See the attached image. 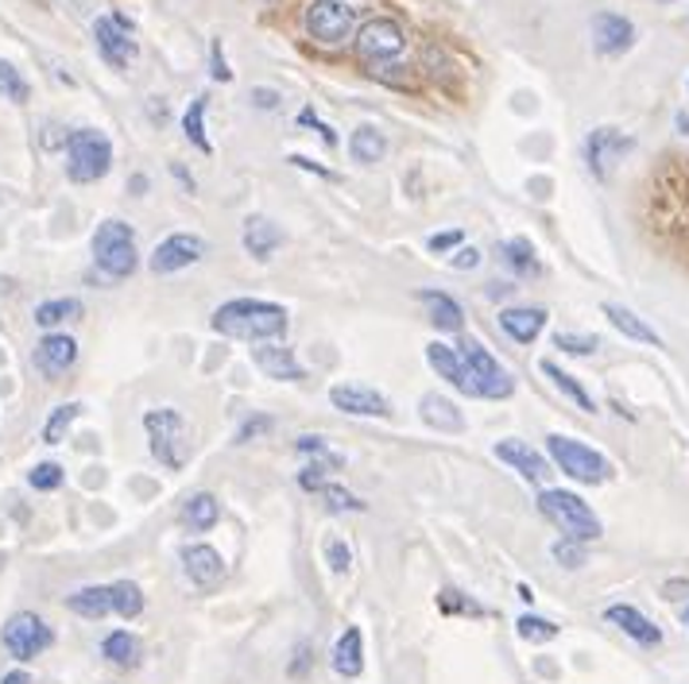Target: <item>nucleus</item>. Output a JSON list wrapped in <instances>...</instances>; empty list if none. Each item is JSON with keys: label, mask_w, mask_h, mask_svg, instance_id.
Returning <instances> with one entry per match:
<instances>
[{"label": "nucleus", "mask_w": 689, "mask_h": 684, "mask_svg": "<svg viewBox=\"0 0 689 684\" xmlns=\"http://www.w3.org/2000/svg\"><path fill=\"white\" fill-rule=\"evenodd\" d=\"M283 248V228L275 221H267V217H248L245 221V251L253 259H272L275 251Z\"/></svg>", "instance_id": "nucleus-25"}, {"label": "nucleus", "mask_w": 689, "mask_h": 684, "mask_svg": "<svg viewBox=\"0 0 689 684\" xmlns=\"http://www.w3.org/2000/svg\"><path fill=\"white\" fill-rule=\"evenodd\" d=\"M209 325L229 340H275L287 329V309L264 298H229L214 309Z\"/></svg>", "instance_id": "nucleus-2"}, {"label": "nucleus", "mask_w": 689, "mask_h": 684, "mask_svg": "<svg viewBox=\"0 0 689 684\" xmlns=\"http://www.w3.org/2000/svg\"><path fill=\"white\" fill-rule=\"evenodd\" d=\"M496 456L508 464V468H515L526 484L550 487L554 464H550V456H542L539 449H534L531 442H523V437H504V442H496Z\"/></svg>", "instance_id": "nucleus-13"}, {"label": "nucleus", "mask_w": 689, "mask_h": 684, "mask_svg": "<svg viewBox=\"0 0 689 684\" xmlns=\"http://www.w3.org/2000/svg\"><path fill=\"white\" fill-rule=\"evenodd\" d=\"M682 623H686V631H689V604L682 607Z\"/></svg>", "instance_id": "nucleus-59"}, {"label": "nucleus", "mask_w": 689, "mask_h": 684, "mask_svg": "<svg viewBox=\"0 0 689 684\" xmlns=\"http://www.w3.org/2000/svg\"><path fill=\"white\" fill-rule=\"evenodd\" d=\"M457 244H465V232H461V228H445V232H434L431 240H426V251H431V256H445V251H453Z\"/></svg>", "instance_id": "nucleus-47"}, {"label": "nucleus", "mask_w": 689, "mask_h": 684, "mask_svg": "<svg viewBox=\"0 0 689 684\" xmlns=\"http://www.w3.org/2000/svg\"><path fill=\"white\" fill-rule=\"evenodd\" d=\"M515 631H519V638L523 642H554L558 638V623L534 615V611H526V615L515 618Z\"/></svg>", "instance_id": "nucleus-39"}, {"label": "nucleus", "mask_w": 689, "mask_h": 684, "mask_svg": "<svg viewBox=\"0 0 689 684\" xmlns=\"http://www.w3.org/2000/svg\"><path fill=\"white\" fill-rule=\"evenodd\" d=\"M298 125H303V128H314V132H318L322 140L329 143V148H334V143H337L334 128H329V125H322V120H318V112H314V109H303V112H298Z\"/></svg>", "instance_id": "nucleus-49"}, {"label": "nucleus", "mask_w": 689, "mask_h": 684, "mask_svg": "<svg viewBox=\"0 0 689 684\" xmlns=\"http://www.w3.org/2000/svg\"><path fill=\"white\" fill-rule=\"evenodd\" d=\"M631 148H636V140L623 136L620 128H593V132L585 136V167L593 170L597 182H608L616 162H620Z\"/></svg>", "instance_id": "nucleus-12"}, {"label": "nucleus", "mask_w": 689, "mask_h": 684, "mask_svg": "<svg viewBox=\"0 0 689 684\" xmlns=\"http://www.w3.org/2000/svg\"><path fill=\"white\" fill-rule=\"evenodd\" d=\"M419 303H423L426 317L434 321L437 333H461L465 329V309L453 295H445V290H419Z\"/></svg>", "instance_id": "nucleus-21"}, {"label": "nucleus", "mask_w": 689, "mask_h": 684, "mask_svg": "<svg viewBox=\"0 0 689 684\" xmlns=\"http://www.w3.org/2000/svg\"><path fill=\"white\" fill-rule=\"evenodd\" d=\"M329 662H334V673L345 681H356L364 673V634L361 626H345L342 638L334 642V654H329Z\"/></svg>", "instance_id": "nucleus-22"}, {"label": "nucleus", "mask_w": 689, "mask_h": 684, "mask_svg": "<svg viewBox=\"0 0 689 684\" xmlns=\"http://www.w3.org/2000/svg\"><path fill=\"white\" fill-rule=\"evenodd\" d=\"M554 348L570 356H593L601 348V340L593 333H554Z\"/></svg>", "instance_id": "nucleus-43"}, {"label": "nucleus", "mask_w": 689, "mask_h": 684, "mask_svg": "<svg viewBox=\"0 0 689 684\" xmlns=\"http://www.w3.org/2000/svg\"><path fill=\"white\" fill-rule=\"evenodd\" d=\"M326 561H329V568H334L337 576L348 573V565H353V549H348V542H342V537H329Z\"/></svg>", "instance_id": "nucleus-45"}, {"label": "nucleus", "mask_w": 689, "mask_h": 684, "mask_svg": "<svg viewBox=\"0 0 689 684\" xmlns=\"http://www.w3.org/2000/svg\"><path fill=\"white\" fill-rule=\"evenodd\" d=\"M539 510L547 523H554L558 531H562V537H573V542L589 545L604 534L597 510L589 507L578 492H565V487H547V492H539Z\"/></svg>", "instance_id": "nucleus-4"}, {"label": "nucleus", "mask_w": 689, "mask_h": 684, "mask_svg": "<svg viewBox=\"0 0 689 684\" xmlns=\"http://www.w3.org/2000/svg\"><path fill=\"white\" fill-rule=\"evenodd\" d=\"M31 360L43 379H62L78 364V340L70 333H43Z\"/></svg>", "instance_id": "nucleus-15"}, {"label": "nucleus", "mask_w": 689, "mask_h": 684, "mask_svg": "<svg viewBox=\"0 0 689 684\" xmlns=\"http://www.w3.org/2000/svg\"><path fill=\"white\" fill-rule=\"evenodd\" d=\"M178 561H183V573H186V581H190L194 588H214V584L225 576L222 553H217L214 545H206V542L183 545V549H178Z\"/></svg>", "instance_id": "nucleus-17"}, {"label": "nucleus", "mask_w": 689, "mask_h": 684, "mask_svg": "<svg viewBox=\"0 0 689 684\" xmlns=\"http://www.w3.org/2000/svg\"><path fill=\"white\" fill-rule=\"evenodd\" d=\"M682 596H689V581H682V576L662 584V599H682Z\"/></svg>", "instance_id": "nucleus-55"}, {"label": "nucleus", "mask_w": 689, "mask_h": 684, "mask_svg": "<svg viewBox=\"0 0 689 684\" xmlns=\"http://www.w3.org/2000/svg\"><path fill=\"white\" fill-rule=\"evenodd\" d=\"M329 403H334V410L356 414V418H387L392 414V403L376 387H364V383H337L329 390Z\"/></svg>", "instance_id": "nucleus-16"}, {"label": "nucleus", "mask_w": 689, "mask_h": 684, "mask_svg": "<svg viewBox=\"0 0 689 684\" xmlns=\"http://www.w3.org/2000/svg\"><path fill=\"white\" fill-rule=\"evenodd\" d=\"M78 418H82V403H59L51 414H47V422H43V442L47 445H59L62 437L70 434V426H75Z\"/></svg>", "instance_id": "nucleus-35"}, {"label": "nucleus", "mask_w": 689, "mask_h": 684, "mask_svg": "<svg viewBox=\"0 0 689 684\" xmlns=\"http://www.w3.org/2000/svg\"><path fill=\"white\" fill-rule=\"evenodd\" d=\"M0 93H4L8 101H16V105H28V101H31L28 78H23L20 70H16L8 59H0Z\"/></svg>", "instance_id": "nucleus-40"}, {"label": "nucleus", "mask_w": 689, "mask_h": 684, "mask_svg": "<svg viewBox=\"0 0 689 684\" xmlns=\"http://www.w3.org/2000/svg\"><path fill=\"white\" fill-rule=\"evenodd\" d=\"M217 518H222V507H217V499L209 492H198L190 495V499L183 503V526L194 534H206L217 526Z\"/></svg>", "instance_id": "nucleus-31"}, {"label": "nucleus", "mask_w": 689, "mask_h": 684, "mask_svg": "<svg viewBox=\"0 0 689 684\" xmlns=\"http://www.w3.org/2000/svg\"><path fill=\"white\" fill-rule=\"evenodd\" d=\"M550 314L542 306H508L500 309V329L515 340V345H534L539 333L547 329Z\"/></svg>", "instance_id": "nucleus-20"}, {"label": "nucleus", "mask_w": 689, "mask_h": 684, "mask_svg": "<svg viewBox=\"0 0 689 684\" xmlns=\"http://www.w3.org/2000/svg\"><path fill=\"white\" fill-rule=\"evenodd\" d=\"M539 368H542V376H547L558 390H562L565 398H570L573 406H578V410H585V414H593V410H597L593 395H589L585 383H581L578 376H570V371H565V368H558L554 360H539Z\"/></svg>", "instance_id": "nucleus-29"}, {"label": "nucleus", "mask_w": 689, "mask_h": 684, "mask_svg": "<svg viewBox=\"0 0 689 684\" xmlns=\"http://www.w3.org/2000/svg\"><path fill=\"white\" fill-rule=\"evenodd\" d=\"M601 314L608 317V325H612L616 333H623L628 340H639V345H651V348H662L667 340L654 333V325H647L639 314H631L628 306H616V303H604Z\"/></svg>", "instance_id": "nucleus-23"}, {"label": "nucleus", "mask_w": 689, "mask_h": 684, "mask_svg": "<svg viewBox=\"0 0 689 684\" xmlns=\"http://www.w3.org/2000/svg\"><path fill=\"white\" fill-rule=\"evenodd\" d=\"M86 309L78 298H47V303H39L36 306V325L43 333H59L62 325H70V321H78Z\"/></svg>", "instance_id": "nucleus-30"}, {"label": "nucleus", "mask_w": 689, "mask_h": 684, "mask_svg": "<svg viewBox=\"0 0 689 684\" xmlns=\"http://www.w3.org/2000/svg\"><path fill=\"white\" fill-rule=\"evenodd\" d=\"M112 615H120V618L144 615L140 584H136V581H117V584H112Z\"/></svg>", "instance_id": "nucleus-38"}, {"label": "nucleus", "mask_w": 689, "mask_h": 684, "mask_svg": "<svg viewBox=\"0 0 689 684\" xmlns=\"http://www.w3.org/2000/svg\"><path fill=\"white\" fill-rule=\"evenodd\" d=\"M62 148H67L70 182H82V186L101 182L112 170V143H109V136L97 132V128H75Z\"/></svg>", "instance_id": "nucleus-7"}, {"label": "nucleus", "mask_w": 689, "mask_h": 684, "mask_svg": "<svg viewBox=\"0 0 689 684\" xmlns=\"http://www.w3.org/2000/svg\"><path fill=\"white\" fill-rule=\"evenodd\" d=\"M67 607L82 618H105L112 615V584H89L67 596Z\"/></svg>", "instance_id": "nucleus-28"}, {"label": "nucleus", "mask_w": 689, "mask_h": 684, "mask_svg": "<svg viewBox=\"0 0 689 684\" xmlns=\"http://www.w3.org/2000/svg\"><path fill=\"white\" fill-rule=\"evenodd\" d=\"M303 28L314 43L342 47L356 31V8H348L345 0H311L303 12Z\"/></svg>", "instance_id": "nucleus-10"}, {"label": "nucleus", "mask_w": 689, "mask_h": 684, "mask_svg": "<svg viewBox=\"0 0 689 684\" xmlns=\"http://www.w3.org/2000/svg\"><path fill=\"white\" fill-rule=\"evenodd\" d=\"M89 251H93L97 271H105L109 279H128L140 264V251H136V228L128 221H101L89 240Z\"/></svg>", "instance_id": "nucleus-6"}, {"label": "nucleus", "mask_w": 689, "mask_h": 684, "mask_svg": "<svg viewBox=\"0 0 689 684\" xmlns=\"http://www.w3.org/2000/svg\"><path fill=\"white\" fill-rule=\"evenodd\" d=\"M0 646H4L8 657L16 662H36L39 654L55 646V631L43 615L36 611H16L4 626H0Z\"/></svg>", "instance_id": "nucleus-9"}, {"label": "nucleus", "mask_w": 689, "mask_h": 684, "mask_svg": "<svg viewBox=\"0 0 689 684\" xmlns=\"http://www.w3.org/2000/svg\"><path fill=\"white\" fill-rule=\"evenodd\" d=\"M306 665H311V646H298L295 650V662H291V673H295V677H303Z\"/></svg>", "instance_id": "nucleus-56"}, {"label": "nucleus", "mask_w": 689, "mask_h": 684, "mask_svg": "<svg viewBox=\"0 0 689 684\" xmlns=\"http://www.w3.org/2000/svg\"><path fill=\"white\" fill-rule=\"evenodd\" d=\"M678 132L689 136V112H678Z\"/></svg>", "instance_id": "nucleus-58"}, {"label": "nucleus", "mask_w": 689, "mask_h": 684, "mask_svg": "<svg viewBox=\"0 0 689 684\" xmlns=\"http://www.w3.org/2000/svg\"><path fill=\"white\" fill-rule=\"evenodd\" d=\"M295 453H303V456H311V460H318L322 453H329L326 449V437H318V434H303L295 442Z\"/></svg>", "instance_id": "nucleus-51"}, {"label": "nucleus", "mask_w": 689, "mask_h": 684, "mask_svg": "<svg viewBox=\"0 0 689 684\" xmlns=\"http://www.w3.org/2000/svg\"><path fill=\"white\" fill-rule=\"evenodd\" d=\"M291 162H295V167H303V170H311V175H318V178H334V170L322 167V162H314V159H306V155H291Z\"/></svg>", "instance_id": "nucleus-53"}, {"label": "nucleus", "mask_w": 689, "mask_h": 684, "mask_svg": "<svg viewBox=\"0 0 689 684\" xmlns=\"http://www.w3.org/2000/svg\"><path fill=\"white\" fill-rule=\"evenodd\" d=\"M253 360H256V368L264 371V376H272V379H303L306 376V368L298 364V356L291 353V348H283V345H259L256 353H253Z\"/></svg>", "instance_id": "nucleus-24"}, {"label": "nucleus", "mask_w": 689, "mask_h": 684, "mask_svg": "<svg viewBox=\"0 0 689 684\" xmlns=\"http://www.w3.org/2000/svg\"><path fill=\"white\" fill-rule=\"evenodd\" d=\"M0 684H31V677L23 670H12V673H4V681Z\"/></svg>", "instance_id": "nucleus-57"}, {"label": "nucleus", "mask_w": 689, "mask_h": 684, "mask_svg": "<svg viewBox=\"0 0 689 684\" xmlns=\"http://www.w3.org/2000/svg\"><path fill=\"white\" fill-rule=\"evenodd\" d=\"M62 479H67V472H62L59 460H39L36 468L28 472V487H36V492H59Z\"/></svg>", "instance_id": "nucleus-41"}, {"label": "nucleus", "mask_w": 689, "mask_h": 684, "mask_svg": "<svg viewBox=\"0 0 689 684\" xmlns=\"http://www.w3.org/2000/svg\"><path fill=\"white\" fill-rule=\"evenodd\" d=\"M144 434H148V449L164 468H186V422L183 414L171 410V406H159V410L144 414Z\"/></svg>", "instance_id": "nucleus-8"}, {"label": "nucleus", "mask_w": 689, "mask_h": 684, "mask_svg": "<svg viewBox=\"0 0 689 684\" xmlns=\"http://www.w3.org/2000/svg\"><path fill=\"white\" fill-rule=\"evenodd\" d=\"M550 557H554L562 568H581V565L589 561V549H585V542H573V537H558V542L550 545Z\"/></svg>", "instance_id": "nucleus-42"}, {"label": "nucleus", "mask_w": 689, "mask_h": 684, "mask_svg": "<svg viewBox=\"0 0 689 684\" xmlns=\"http://www.w3.org/2000/svg\"><path fill=\"white\" fill-rule=\"evenodd\" d=\"M437 607H442L445 615H484V611L476 607L473 599L457 596V592H442V596H437Z\"/></svg>", "instance_id": "nucleus-46"}, {"label": "nucleus", "mask_w": 689, "mask_h": 684, "mask_svg": "<svg viewBox=\"0 0 689 684\" xmlns=\"http://www.w3.org/2000/svg\"><path fill=\"white\" fill-rule=\"evenodd\" d=\"M504 259H508V267H512L515 275H542V264H539V256H534V248H531V240H523V236H515V240H504Z\"/></svg>", "instance_id": "nucleus-37"}, {"label": "nucleus", "mask_w": 689, "mask_h": 684, "mask_svg": "<svg viewBox=\"0 0 689 684\" xmlns=\"http://www.w3.org/2000/svg\"><path fill=\"white\" fill-rule=\"evenodd\" d=\"M206 109H209V97H194V101L186 105V112H183L186 140H190L201 155L214 151V143H209V136H206Z\"/></svg>", "instance_id": "nucleus-33"}, {"label": "nucleus", "mask_w": 689, "mask_h": 684, "mask_svg": "<svg viewBox=\"0 0 689 684\" xmlns=\"http://www.w3.org/2000/svg\"><path fill=\"white\" fill-rule=\"evenodd\" d=\"M93 43L101 51V59L109 62L112 70H128L140 54V43H136V28L128 16L109 12L93 20Z\"/></svg>", "instance_id": "nucleus-11"}, {"label": "nucleus", "mask_w": 689, "mask_h": 684, "mask_svg": "<svg viewBox=\"0 0 689 684\" xmlns=\"http://www.w3.org/2000/svg\"><path fill=\"white\" fill-rule=\"evenodd\" d=\"M457 356H461V371H465V395H476V398H512L515 395L512 371H508L476 337H461Z\"/></svg>", "instance_id": "nucleus-3"}, {"label": "nucleus", "mask_w": 689, "mask_h": 684, "mask_svg": "<svg viewBox=\"0 0 689 684\" xmlns=\"http://www.w3.org/2000/svg\"><path fill=\"white\" fill-rule=\"evenodd\" d=\"M547 456L562 476L573 479V484L597 487V484H608V479H612V464H608V456L601 449H593V445L578 442V437L550 434Z\"/></svg>", "instance_id": "nucleus-5"}, {"label": "nucleus", "mask_w": 689, "mask_h": 684, "mask_svg": "<svg viewBox=\"0 0 689 684\" xmlns=\"http://www.w3.org/2000/svg\"><path fill=\"white\" fill-rule=\"evenodd\" d=\"M101 657L117 670H136L144 662V642L132 631H112L101 638Z\"/></svg>", "instance_id": "nucleus-26"}, {"label": "nucleus", "mask_w": 689, "mask_h": 684, "mask_svg": "<svg viewBox=\"0 0 689 684\" xmlns=\"http://www.w3.org/2000/svg\"><path fill=\"white\" fill-rule=\"evenodd\" d=\"M604 618L616 626V631L628 634V638L636 642V646H643V650L662 646V631H659V623H654V618H647L639 607H631V604H612V607H604Z\"/></svg>", "instance_id": "nucleus-19"}, {"label": "nucleus", "mask_w": 689, "mask_h": 684, "mask_svg": "<svg viewBox=\"0 0 689 684\" xmlns=\"http://www.w3.org/2000/svg\"><path fill=\"white\" fill-rule=\"evenodd\" d=\"M419 418L431 429H442V434H461L465 429V414L457 410V403H450L445 395H426L419 403Z\"/></svg>", "instance_id": "nucleus-27"}, {"label": "nucleus", "mask_w": 689, "mask_h": 684, "mask_svg": "<svg viewBox=\"0 0 689 684\" xmlns=\"http://www.w3.org/2000/svg\"><path fill=\"white\" fill-rule=\"evenodd\" d=\"M348 155H353L361 167H372V162H380L387 155V140L384 132H380L376 125H361L353 128V136H348Z\"/></svg>", "instance_id": "nucleus-32"}, {"label": "nucleus", "mask_w": 689, "mask_h": 684, "mask_svg": "<svg viewBox=\"0 0 689 684\" xmlns=\"http://www.w3.org/2000/svg\"><path fill=\"white\" fill-rule=\"evenodd\" d=\"M209 78H214V81H233V70H229V62H225V51H222V39H214V43H209Z\"/></svg>", "instance_id": "nucleus-48"}, {"label": "nucleus", "mask_w": 689, "mask_h": 684, "mask_svg": "<svg viewBox=\"0 0 689 684\" xmlns=\"http://www.w3.org/2000/svg\"><path fill=\"white\" fill-rule=\"evenodd\" d=\"M253 105L256 109H275V105H279V93H275V89H253Z\"/></svg>", "instance_id": "nucleus-54"}, {"label": "nucleus", "mask_w": 689, "mask_h": 684, "mask_svg": "<svg viewBox=\"0 0 689 684\" xmlns=\"http://www.w3.org/2000/svg\"><path fill=\"white\" fill-rule=\"evenodd\" d=\"M272 414H253V418H245V429L237 434V442H248V437H264L267 429H272Z\"/></svg>", "instance_id": "nucleus-50"}, {"label": "nucleus", "mask_w": 689, "mask_h": 684, "mask_svg": "<svg viewBox=\"0 0 689 684\" xmlns=\"http://www.w3.org/2000/svg\"><path fill=\"white\" fill-rule=\"evenodd\" d=\"M631 43H636V23H631L628 16H620V12H597L593 16V47H597V54H604V59H616V54L631 51Z\"/></svg>", "instance_id": "nucleus-18"}, {"label": "nucleus", "mask_w": 689, "mask_h": 684, "mask_svg": "<svg viewBox=\"0 0 689 684\" xmlns=\"http://www.w3.org/2000/svg\"><path fill=\"white\" fill-rule=\"evenodd\" d=\"M426 360H431V368L437 371V376L450 379L453 387L465 390V371H461V356H457V348L442 345V340H431V345H426Z\"/></svg>", "instance_id": "nucleus-34"}, {"label": "nucleus", "mask_w": 689, "mask_h": 684, "mask_svg": "<svg viewBox=\"0 0 689 684\" xmlns=\"http://www.w3.org/2000/svg\"><path fill=\"white\" fill-rule=\"evenodd\" d=\"M356 59L364 62L372 78L387 81L395 89L411 86V62H407V31L392 16H372L356 31Z\"/></svg>", "instance_id": "nucleus-1"}, {"label": "nucleus", "mask_w": 689, "mask_h": 684, "mask_svg": "<svg viewBox=\"0 0 689 684\" xmlns=\"http://www.w3.org/2000/svg\"><path fill=\"white\" fill-rule=\"evenodd\" d=\"M342 464L345 460L337 453H322L318 460H311L303 472H298V487H303V492H318L322 495V487L329 484V472H337Z\"/></svg>", "instance_id": "nucleus-36"}, {"label": "nucleus", "mask_w": 689, "mask_h": 684, "mask_svg": "<svg viewBox=\"0 0 689 684\" xmlns=\"http://www.w3.org/2000/svg\"><path fill=\"white\" fill-rule=\"evenodd\" d=\"M206 256V240L194 232H171L156 244L151 251V271L156 275H175V271H186L190 264Z\"/></svg>", "instance_id": "nucleus-14"}, {"label": "nucleus", "mask_w": 689, "mask_h": 684, "mask_svg": "<svg viewBox=\"0 0 689 684\" xmlns=\"http://www.w3.org/2000/svg\"><path fill=\"white\" fill-rule=\"evenodd\" d=\"M450 264L457 267V271H473V267L481 264V251H476V248H461L457 256L450 259Z\"/></svg>", "instance_id": "nucleus-52"}, {"label": "nucleus", "mask_w": 689, "mask_h": 684, "mask_svg": "<svg viewBox=\"0 0 689 684\" xmlns=\"http://www.w3.org/2000/svg\"><path fill=\"white\" fill-rule=\"evenodd\" d=\"M322 499H326L329 510H364V503L356 499V495H348L342 484H334V479L322 487Z\"/></svg>", "instance_id": "nucleus-44"}]
</instances>
